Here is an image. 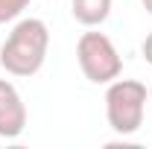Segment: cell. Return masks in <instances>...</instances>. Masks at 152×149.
I'll return each mask as SVG.
<instances>
[{"instance_id":"obj_2","label":"cell","mask_w":152,"mask_h":149,"mask_svg":"<svg viewBox=\"0 0 152 149\" xmlns=\"http://www.w3.org/2000/svg\"><path fill=\"white\" fill-rule=\"evenodd\" d=\"M149 91L137 79H114L105 91V120L120 137H129L143 126Z\"/></svg>"},{"instance_id":"obj_3","label":"cell","mask_w":152,"mask_h":149,"mask_svg":"<svg viewBox=\"0 0 152 149\" xmlns=\"http://www.w3.org/2000/svg\"><path fill=\"white\" fill-rule=\"evenodd\" d=\"M76 61L82 76L94 85H108L123 73V56L117 53L114 41L105 32H94V26L76 41Z\"/></svg>"},{"instance_id":"obj_7","label":"cell","mask_w":152,"mask_h":149,"mask_svg":"<svg viewBox=\"0 0 152 149\" xmlns=\"http://www.w3.org/2000/svg\"><path fill=\"white\" fill-rule=\"evenodd\" d=\"M140 53H143V61H146V64H152V32L143 38V44H140Z\"/></svg>"},{"instance_id":"obj_6","label":"cell","mask_w":152,"mask_h":149,"mask_svg":"<svg viewBox=\"0 0 152 149\" xmlns=\"http://www.w3.org/2000/svg\"><path fill=\"white\" fill-rule=\"evenodd\" d=\"M32 0H0V23H12L23 15V9Z\"/></svg>"},{"instance_id":"obj_1","label":"cell","mask_w":152,"mask_h":149,"mask_svg":"<svg viewBox=\"0 0 152 149\" xmlns=\"http://www.w3.org/2000/svg\"><path fill=\"white\" fill-rule=\"evenodd\" d=\"M50 50V29L41 18H23L0 47V67L9 76H35Z\"/></svg>"},{"instance_id":"obj_4","label":"cell","mask_w":152,"mask_h":149,"mask_svg":"<svg viewBox=\"0 0 152 149\" xmlns=\"http://www.w3.org/2000/svg\"><path fill=\"white\" fill-rule=\"evenodd\" d=\"M26 129V105L9 79H0V137L15 140Z\"/></svg>"},{"instance_id":"obj_9","label":"cell","mask_w":152,"mask_h":149,"mask_svg":"<svg viewBox=\"0 0 152 149\" xmlns=\"http://www.w3.org/2000/svg\"><path fill=\"white\" fill-rule=\"evenodd\" d=\"M149 99H152V85H149Z\"/></svg>"},{"instance_id":"obj_8","label":"cell","mask_w":152,"mask_h":149,"mask_svg":"<svg viewBox=\"0 0 152 149\" xmlns=\"http://www.w3.org/2000/svg\"><path fill=\"white\" fill-rule=\"evenodd\" d=\"M140 3H143V9H146V12L152 15V0H140Z\"/></svg>"},{"instance_id":"obj_5","label":"cell","mask_w":152,"mask_h":149,"mask_svg":"<svg viewBox=\"0 0 152 149\" xmlns=\"http://www.w3.org/2000/svg\"><path fill=\"white\" fill-rule=\"evenodd\" d=\"M111 6L114 0H70V12L73 18L82 23V26H99L105 23L108 15H111Z\"/></svg>"}]
</instances>
